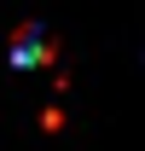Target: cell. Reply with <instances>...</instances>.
<instances>
[{
    "instance_id": "obj_1",
    "label": "cell",
    "mask_w": 145,
    "mask_h": 151,
    "mask_svg": "<svg viewBox=\"0 0 145 151\" xmlns=\"http://www.w3.org/2000/svg\"><path fill=\"white\" fill-rule=\"evenodd\" d=\"M52 58H58V47L41 35L35 23H23L18 35H12V64H23V70H47Z\"/></svg>"
},
{
    "instance_id": "obj_2",
    "label": "cell",
    "mask_w": 145,
    "mask_h": 151,
    "mask_svg": "<svg viewBox=\"0 0 145 151\" xmlns=\"http://www.w3.org/2000/svg\"><path fill=\"white\" fill-rule=\"evenodd\" d=\"M41 128H47V134L64 128V105H47V111H41Z\"/></svg>"
}]
</instances>
